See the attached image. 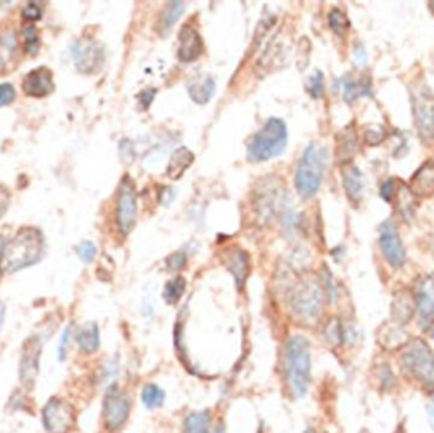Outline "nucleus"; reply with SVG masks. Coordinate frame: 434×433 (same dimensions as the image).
I'll return each instance as SVG.
<instances>
[{
  "mask_svg": "<svg viewBox=\"0 0 434 433\" xmlns=\"http://www.w3.org/2000/svg\"><path fill=\"white\" fill-rule=\"evenodd\" d=\"M283 371L287 385L295 399L308 394L311 381L310 343L295 334L287 340L283 349Z\"/></svg>",
  "mask_w": 434,
  "mask_h": 433,
  "instance_id": "f257e3e1",
  "label": "nucleus"
},
{
  "mask_svg": "<svg viewBox=\"0 0 434 433\" xmlns=\"http://www.w3.org/2000/svg\"><path fill=\"white\" fill-rule=\"evenodd\" d=\"M42 247L44 241L41 232L32 228H24L17 232L16 237L4 248L1 259L3 271H18L36 264L42 253Z\"/></svg>",
  "mask_w": 434,
  "mask_h": 433,
  "instance_id": "f03ea898",
  "label": "nucleus"
},
{
  "mask_svg": "<svg viewBox=\"0 0 434 433\" xmlns=\"http://www.w3.org/2000/svg\"><path fill=\"white\" fill-rule=\"evenodd\" d=\"M290 309L300 324H317L324 309V288L319 281L311 279L300 282L290 296Z\"/></svg>",
  "mask_w": 434,
  "mask_h": 433,
  "instance_id": "7ed1b4c3",
  "label": "nucleus"
},
{
  "mask_svg": "<svg viewBox=\"0 0 434 433\" xmlns=\"http://www.w3.org/2000/svg\"><path fill=\"white\" fill-rule=\"evenodd\" d=\"M328 151L324 147L318 144H311L303 153V159L296 170L295 185L299 194L305 199L312 197L318 192L326 163Z\"/></svg>",
  "mask_w": 434,
  "mask_h": 433,
  "instance_id": "20e7f679",
  "label": "nucleus"
},
{
  "mask_svg": "<svg viewBox=\"0 0 434 433\" xmlns=\"http://www.w3.org/2000/svg\"><path fill=\"white\" fill-rule=\"evenodd\" d=\"M287 145L286 125L279 118H270L249 145V155L264 162L281 154Z\"/></svg>",
  "mask_w": 434,
  "mask_h": 433,
  "instance_id": "39448f33",
  "label": "nucleus"
},
{
  "mask_svg": "<svg viewBox=\"0 0 434 433\" xmlns=\"http://www.w3.org/2000/svg\"><path fill=\"white\" fill-rule=\"evenodd\" d=\"M402 367L413 379L434 387V353L424 340L409 342L402 355Z\"/></svg>",
  "mask_w": 434,
  "mask_h": 433,
  "instance_id": "423d86ee",
  "label": "nucleus"
},
{
  "mask_svg": "<svg viewBox=\"0 0 434 433\" xmlns=\"http://www.w3.org/2000/svg\"><path fill=\"white\" fill-rule=\"evenodd\" d=\"M131 413V399L116 384L109 385L103 399V422L109 432L124 427Z\"/></svg>",
  "mask_w": 434,
  "mask_h": 433,
  "instance_id": "0eeeda50",
  "label": "nucleus"
},
{
  "mask_svg": "<svg viewBox=\"0 0 434 433\" xmlns=\"http://www.w3.org/2000/svg\"><path fill=\"white\" fill-rule=\"evenodd\" d=\"M414 121L420 139H434V94L428 91H418L413 95Z\"/></svg>",
  "mask_w": 434,
  "mask_h": 433,
  "instance_id": "6e6552de",
  "label": "nucleus"
},
{
  "mask_svg": "<svg viewBox=\"0 0 434 433\" xmlns=\"http://www.w3.org/2000/svg\"><path fill=\"white\" fill-rule=\"evenodd\" d=\"M42 422L48 433H66L74 422L73 409L68 403L51 399L42 410Z\"/></svg>",
  "mask_w": 434,
  "mask_h": 433,
  "instance_id": "1a4fd4ad",
  "label": "nucleus"
},
{
  "mask_svg": "<svg viewBox=\"0 0 434 433\" xmlns=\"http://www.w3.org/2000/svg\"><path fill=\"white\" fill-rule=\"evenodd\" d=\"M138 219V199L133 187L124 182L120 190L117 201V223L124 235H129Z\"/></svg>",
  "mask_w": 434,
  "mask_h": 433,
  "instance_id": "9d476101",
  "label": "nucleus"
},
{
  "mask_svg": "<svg viewBox=\"0 0 434 433\" xmlns=\"http://www.w3.org/2000/svg\"><path fill=\"white\" fill-rule=\"evenodd\" d=\"M380 248L384 257L393 267L399 268L406 261V250L403 246L396 228L390 221L380 228Z\"/></svg>",
  "mask_w": 434,
  "mask_h": 433,
  "instance_id": "9b49d317",
  "label": "nucleus"
},
{
  "mask_svg": "<svg viewBox=\"0 0 434 433\" xmlns=\"http://www.w3.org/2000/svg\"><path fill=\"white\" fill-rule=\"evenodd\" d=\"M74 60L78 70L82 73H94L100 69L104 62V54L97 42L78 44L74 47Z\"/></svg>",
  "mask_w": 434,
  "mask_h": 433,
  "instance_id": "f8f14e48",
  "label": "nucleus"
},
{
  "mask_svg": "<svg viewBox=\"0 0 434 433\" xmlns=\"http://www.w3.org/2000/svg\"><path fill=\"white\" fill-rule=\"evenodd\" d=\"M223 264L233 275L236 288L243 291L249 273V257L240 248H230L223 255Z\"/></svg>",
  "mask_w": 434,
  "mask_h": 433,
  "instance_id": "ddd939ff",
  "label": "nucleus"
},
{
  "mask_svg": "<svg viewBox=\"0 0 434 433\" xmlns=\"http://www.w3.org/2000/svg\"><path fill=\"white\" fill-rule=\"evenodd\" d=\"M53 88V74L46 68L32 70L24 77L23 91L27 95L41 98L51 93Z\"/></svg>",
  "mask_w": 434,
  "mask_h": 433,
  "instance_id": "4468645a",
  "label": "nucleus"
},
{
  "mask_svg": "<svg viewBox=\"0 0 434 433\" xmlns=\"http://www.w3.org/2000/svg\"><path fill=\"white\" fill-rule=\"evenodd\" d=\"M203 51V44L198 32L185 27L179 33L178 57L180 62H192L200 57Z\"/></svg>",
  "mask_w": 434,
  "mask_h": 433,
  "instance_id": "2eb2a0df",
  "label": "nucleus"
},
{
  "mask_svg": "<svg viewBox=\"0 0 434 433\" xmlns=\"http://www.w3.org/2000/svg\"><path fill=\"white\" fill-rule=\"evenodd\" d=\"M411 194L428 199L434 196V162L424 163L411 179Z\"/></svg>",
  "mask_w": 434,
  "mask_h": 433,
  "instance_id": "dca6fc26",
  "label": "nucleus"
},
{
  "mask_svg": "<svg viewBox=\"0 0 434 433\" xmlns=\"http://www.w3.org/2000/svg\"><path fill=\"white\" fill-rule=\"evenodd\" d=\"M75 342L83 353H95L101 347V332L98 324L94 322H88L79 326L75 333Z\"/></svg>",
  "mask_w": 434,
  "mask_h": 433,
  "instance_id": "f3484780",
  "label": "nucleus"
},
{
  "mask_svg": "<svg viewBox=\"0 0 434 433\" xmlns=\"http://www.w3.org/2000/svg\"><path fill=\"white\" fill-rule=\"evenodd\" d=\"M417 305L422 320L431 322L434 317V276H428L419 284Z\"/></svg>",
  "mask_w": 434,
  "mask_h": 433,
  "instance_id": "a211bd4d",
  "label": "nucleus"
},
{
  "mask_svg": "<svg viewBox=\"0 0 434 433\" xmlns=\"http://www.w3.org/2000/svg\"><path fill=\"white\" fill-rule=\"evenodd\" d=\"M343 187L346 190V194L348 196L349 200L357 203L361 201L364 188H365V179L362 172L358 169L355 165H348L343 169Z\"/></svg>",
  "mask_w": 434,
  "mask_h": 433,
  "instance_id": "6ab92c4d",
  "label": "nucleus"
},
{
  "mask_svg": "<svg viewBox=\"0 0 434 433\" xmlns=\"http://www.w3.org/2000/svg\"><path fill=\"white\" fill-rule=\"evenodd\" d=\"M408 340H409V334L402 325L397 323L384 325L379 334V342L381 346L388 351L400 349L404 344H408Z\"/></svg>",
  "mask_w": 434,
  "mask_h": 433,
  "instance_id": "aec40b11",
  "label": "nucleus"
},
{
  "mask_svg": "<svg viewBox=\"0 0 434 433\" xmlns=\"http://www.w3.org/2000/svg\"><path fill=\"white\" fill-rule=\"evenodd\" d=\"M194 160V155L187 147H182L177 149L171 155L169 165L167 168V174L171 179H179L186 172Z\"/></svg>",
  "mask_w": 434,
  "mask_h": 433,
  "instance_id": "412c9836",
  "label": "nucleus"
},
{
  "mask_svg": "<svg viewBox=\"0 0 434 433\" xmlns=\"http://www.w3.org/2000/svg\"><path fill=\"white\" fill-rule=\"evenodd\" d=\"M41 349L36 344H30L28 351L24 352L21 361V379L24 384L35 383V379L39 374V355Z\"/></svg>",
  "mask_w": 434,
  "mask_h": 433,
  "instance_id": "4be33fe9",
  "label": "nucleus"
},
{
  "mask_svg": "<svg viewBox=\"0 0 434 433\" xmlns=\"http://www.w3.org/2000/svg\"><path fill=\"white\" fill-rule=\"evenodd\" d=\"M216 84L209 77H200L196 82L188 84V93L191 98L198 104H205L211 100L215 93Z\"/></svg>",
  "mask_w": 434,
  "mask_h": 433,
  "instance_id": "5701e85b",
  "label": "nucleus"
},
{
  "mask_svg": "<svg viewBox=\"0 0 434 433\" xmlns=\"http://www.w3.org/2000/svg\"><path fill=\"white\" fill-rule=\"evenodd\" d=\"M211 414L209 410L192 412L183 422V433H209Z\"/></svg>",
  "mask_w": 434,
  "mask_h": 433,
  "instance_id": "b1692460",
  "label": "nucleus"
},
{
  "mask_svg": "<svg viewBox=\"0 0 434 433\" xmlns=\"http://www.w3.org/2000/svg\"><path fill=\"white\" fill-rule=\"evenodd\" d=\"M357 135L352 127H347L338 136L337 142V155L341 162H347L356 154Z\"/></svg>",
  "mask_w": 434,
  "mask_h": 433,
  "instance_id": "393cba45",
  "label": "nucleus"
},
{
  "mask_svg": "<svg viewBox=\"0 0 434 433\" xmlns=\"http://www.w3.org/2000/svg\"><path fill=\"white\" fill-rule=\"evenodd\" d=\"M371 92V83L367 80L357 82L353 79H346L343 82V95L348 103H353L364 95H370Z\"/></svg>",
  "mask_w": 434,
  "mask_h": 433,
  "instance_id": "a878e982",
  "label": "nucleus"
},
{
  "mask_svg": "<svg viewBox=\"0 0 434 433\" xmlns=\"http://www.w3.org/2000/svg\"><path fill=\"white\" fill-rule=\"evenodd\" d=\"M414 314V302L409 295L396 296L393 305V317L395 323H406Z\"/></svg>",
  "mask_w": 434,
  "mask_h": 433,
  "instance_id": "bb28decb",
  "label": "nucleus"
},
{
  "mask_svg": "<svg viewBox=\"0 0 434 433\" xmlns=\"http://www.w3.org/2000/svg\"><path fill=\"white\" fill-rule=\"evenodd\" d=\"M141 402L145 408L148 409H156L160 408L165 402V391L156 384L149 383L142 387L141 391Z\"/></svg>",
  "mask_w": 434,
  "mask_h": 433,
  "instance_id": "cd10ccee",
  "label": "nucleus"
},
{
  "mask_svg": "<svg viewBox=\"0 0 434 433\" xmlns=\"http://www.w3.org/2000/svg\"><path fill=\"white\" fill-rule=\"evenodd\" d=\"M186 279L182 276H177L165 284L163 290L164 302L168 305H176L182 299L186 291Z\"/></svg>",
  "mask_w": 434,
  "mask_h": 433,
  "instance_id": "c85d7f7f",
  "label": "nucleus"
},
{
  "mask_svg": "<svg viewBox=\"0 0 434 433\" xmlns=\"http://www.w3.org/2000/svg\"><path fill=\"white\" fill-rule=\"evenodd\" d=\"M324 337L328 343L333 346H341L346 343V325L343 324L339 319L333 317L326 323Z\"/></svg>",
  "mask_w": 434,
  "mask_h": 433,
  "instance_id": "c756f323",
  "label": "nucleus"
},
{
  "mask_svg": "<svg viewBox=\"0 0 434 433\" xmlns=\"http://www.w3.org/2000/svg\"><path fill=\"white\" fill-rule=\"evenodd\" d=\"M185 10V3L183 1H171L168 4V7L164 10L163 16L160 19V24L163 30H169L176 22L178 21L180 16L183 15Z\"/></svg>",
  "mask_w": 434,
  "mask_h": 433,
  "instance_id": "7c9ffc66",
  "label": "nucleus"
},
{
  "mask_svg": "<svg viewBox=\"0 0 434 433\" xmlns=\"http://www.w3.org/2000/svg\"><path fill=\"white\" fill-rule=\"evenodd\" d=\"M329 24L338 36H344L349 28V21L347 17L341 13L339 9H333L329 15Z\"/></svg>",
  "mask_w": 434,
  "mask_h": 433,
  "instance_id": "2f4dec72",
  "label": "nucleus"
},
{
  "mask_svg": "<svg viewBox=\"0 0 434 433\" xmlns=\"http://www.w3.org/2000/svg\"><path fill=\"white\" fill-rule=\"evenodd\" d=\"M74 335V329L73 325L70 324L62 331L60 340H59V346H57V358L60 362H64L69 353L70 343Z\"/></svg>",
  "mask_w": 434,
  "mask_h": 433,
  "instance_id": "473e14b6",
  "label": "nucleus"
},
{
  "mask_svg": "<svg viewBox=\"0 0 434 433\" xmlns=\"http://www.w3.org/2000/svg\"><path fill=\"white\" fill-rule=\"evenodd\" d=\"M24 48L27 53L36 54L39 46V39L35 27H28L23 32Z\"/></svg>",
  "mask_w": 434,
  "mask_h": 433,
  "instance_id": "72a5a7b5",
  "label": "nucleus"
},
{
  "mask_svg": "<svg viewBox=\"0 0 434 433\" xmlns=\"http://www.w3.org/2000/svg\"><path fill=\"white\" fill-rule=\"evenodd\" d=\"M385 136H386V131L382 126H370L367 127L365 132L366 141L371 145L380 144L381 141L385 139Z\"/></svg>",
  "mask_w": 434,
  "mask_h": 433,
  "instance_id": "f704fd0d",
  "label": "nucleus"
},
{
  "mask_svg": "<svg viewBox=\"0 0 434 433\" xmlns=\"http://www.w3.org/2000/svg\"><path fill=\"white\" fill-rule=\"evenodd\" d=\"M309 93L314 98H320L324 94V75L318 71L309 82Z\"/></svg>",
  "mask_w": 434,
  "mask_h": 433,
  "instance_id": "c9c22d12",
  "label": "nucleus"
},
{
  "mask_svg": "<svg viewBox=\"0 0 434 433\" xmlns=\"http://www.w3.org/2000/svg\"><path fill=\"white\" fill-rule=\"evenodd\" d=\"M16 100V89L13 85L4 83L0 84V107L8 106Z\"/></svg>",
  "mask_w": 434,
  "mask_h": 433,
  "instance_id": "e433bc0d",
  "label": "nucleus"
},
{
  "mask_svg": "<svg viewBox=\"0 0 434 433\" xmlns=\"http://www.w3.org/2000/svg\"><path fill=\"white\" fill-rule=\"evenodd\" d=\"M79 257L83 262L89 264L94 259V257L97 255V248L92 241H84L80 244L78 249Z\"/></svg>",
  "mask_w": 434,
  "mask_h": 433,
  "instance_id": "4c0bfd02",
  "label": "nucleus"
},
{
  "mask_svg": "<svg viewBox=\"0 0 434 433\" xmlns=\"http://www.w3.org/2000/svg\"><path fill=\"white\" fill-rule=\"evenodd\" d=\"M187 264V255L185 253H173L167 259V267L171 271H180Z\"/></svg>",
  "mask_w": 434,
  "mask_h": 433,
  "instance_id": "58836bf2",
  "label": "nucleus"
},
{
  "mask_svg": "<svg viewBox=\"0 0 434 433\" xmlns=\"http://www.w3.org/2000/svg\"><path fill=\"white\" fill-rule=\"evenodd\" d=\"M22 17L26 21H32V22L39 21L42 17V9L39 8L36 3H30L22 10Z\"/></svg>",
  "mask_w": 434,
  "mask_h": 433,
  "instance_id": "ea45409f",
  "label": "nucleus"
},
{
  "mask_svg": "<svg viewBox=\"0 0 434 433\" xmlns=\"http://www.w3.org/2000/svg\"><path fill=\"white\" fill-rule=\"evenodd\" d=\"M396 185L394 179H388L381 186V197L386 202H391L395 197Z\"/></svg>",
  "mask_w": 434,
  "mask_h": 433,
  "instance_id": "a19ab883",
  "label": "nucleus"
},
{
  "mask_svg": "<svg viewBox=\"0 0 434 433\" xmlns=\"http://www.w3.org/2000/svg\"><path fill=\"white\" fill-rule=\"evenodd\" d=\"M155 94V89H145V91H142V92L138 95V100H139V103L141 104V109H148L149 106L151 104V102L154 101Z\"/></svg>",
  "mask_w": 434,
  "mask_h": 433,
  "instance_id": "79ce46f5",
  "label": "nucleus"
},
{
  "mask_svg": "<svg viewBox=\"0 0 434 433\" xmlns=\"http://www.w3.org/2000/svg\"><path fill=\"white\" fill-rule=\"evenodd\" d=\"M118 372V366L115 362H109L107 366H104L103 369V379H113Z\"/></svg>",
  "mask_w": 434,
  "mask_h": 433,
  "instance_id": "37998d69",
  "label": "nucleus"
},
{
  "mask_svg": "<svg viewBox=\"0 0 434 433\" xmlns=\"http://www.w3.org/2000/svg\"><path fill=\"white\" fill-rule=\"evenodd\" d=\"M356 60L357 62H358V64H361V65L366 64V53L365 50H364L362 47L356 50Z\"/></svg>",
  "mask_w": 434,
  "mask_h": 433,
  "instance_id": "c03bdc74",
  "label": "nucleus"
},
{
  "mask_svg": "<svg viewBox=\"0 0 434 433\" xmlns=\"http://www.w3.org/2000/svg\"><path fill=\"white\" fill-rule=\"evenodd\" d=\"M428 418H429V423L433 427L434 430V403L432 405H429V408H428Z\"/></svg>",
  "mask_w": 434,
  "mask_h": 433,
  "instance_id": "a18cd8bd",
  "label": "nucleus"
},
{
  "mask_svg": "<svg viewBox=\"0 0 434 433\" xmlns=\"http://www.w3.org/2000/svg\"><path fill=\"white\" fill-rule=\"evenodd\" d=\"M214 433H226L225 425H224V423H218V425L215 427Z\"/></svg>",
  "mask_w": 434,
  "mask_h": 433,
  "instance_id": "49530a36",
  "label": "nucleus"
},
{
  "mask_svg": "<svg viewBox=\"0 0 434 433\" xmlns=\"http://www.w3.org/2000/svg\"><path fill=\"white\" fill-rule=\"evenodd\" d=\"M4 248H6V243L4 239L0 237V264H1V259H3V253H4Z\"/></svg>",
  "mask_w": 434,
  "mask_h": 433,
  "instance_id": "de8ad7c7",
  "label": "nucleus"
},
{
  "mask_svg": "<svg viewBox=\"0 0 434 433\" xmlns=\"http://www.w3.org/2000/svg\"><path fill=\"white\" fill-rule=\"evenodd\" d=\"M3 323H4V309H3V308H0V332H1Z\"/></svg>",
  "mask_w": 434,
  "mask_h": 433,
  "instance_id": "09e8293b",
  "label": "nucleus"
},
{
  "mask_svg": "<svg viewBox=\"0 0 434 433\" xmlns=\"http://www.w3.org/2000/svg\"><path fill=\"white\" fill-rule=\"evenodd\" d=\"M256 433H263V423L261 425V427H259V430L256 431Z\"/></svg>",
  "mask_w": 434,
  "mask_h": 433,
  "instance_id": "8fccbe9b",
  "label": "nucleus"
},
{
  "mask_svg": "<svg viewBox=\"0 0 434 433\" xmlns=\"http://www.w3.org/2000/svg\"><path fill=\"white\" fill-rule=\"evenodd\" d=\"M305 433H317V432H315V430H312V428H309V430H308V431H306V432Z\"/></svg>",
  "mask_w": 434,
  "mask_h": 433,
  "instance_id": "3c124183",
  "label": "nucleus"
},
{
  "mask_svg": "<svg viewBox=\"0 0 434 433\" xmlns=\"http://www.w3.org/2000/svg\"><path fill=\"white\" fill-rule=\"evenodd\" d=\"M433 337H434V333H433Z\"/></svg>",
  "mask_w": 434,
  "mask_h": 433,
  "instance_id": "603ef678",
  "label": "nucleus"
}]
</instances>
